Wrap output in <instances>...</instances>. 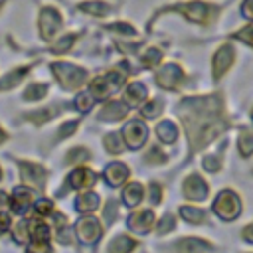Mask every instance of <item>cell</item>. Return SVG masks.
<instances>
[{"mask_svg":"<svg viewBox=\"0 0 253 253\" xmlns=\"http://www.w3.org/2000/svg\"><path fill=\"white\" fill-rule=\"evenodd\" d=\"M53 73L57 75L59 83L65 87V89H77L79 85L85 83L87 79V71L77 67V65H71V63H63V61H57L51 65Z\"/></svg>","mask_w":253,"mask_h":253,"instance_id":"obj_1","label":"cell"},{"mask_svg":"<svg viewBox=\"0 0 253 253\" xmlns=\"http://www.w3.org/2000/svg\"><path fill=\"white\" fill-rule=\"evenodd\" d=\"M125 83V73L121 71H111L103 77H97L93 83H91V93H93V99H105L109 97L111 93H115L121 85Z\"/></svg>","mask_w":253,"mask_h":253,"instance_id":"obj_2","label":"cell"},{"mask_svg":"<svg viewBox=\"0 0 253 253\" xmlns=\"http://www.w3.org/2000/svg\"><path fill=\"white\" fill-rule=\"evenodd\" d=\"M213 210H215V213H217L221 219L231 221V219H235V217L239 215V211H241V202H239V198H237L233 192L225 190V192H221V194L215 198Z\"/></svg>","mask_w":253,"mask_h":253,"instance_id":"obj_3","label":"cell"},{"mask_svg":"<svg viewBox=\"0 0 253 253\" xmlns=\"http://www.w3.org/2000/svg\"><path fill=\"white\" fill-rule=\"evenodd\" d=\"M40 34H42V38L43 40H51L57 32H59V28H61V18H59V14H57V10H53V8H43L42 12H40Z\"/></svg>","mask_w":253,"mask_h":253,"instance_id":"obj_4","label":"cell"},{"mask_svg":"<svg viewBox=\"0 0 253 253\" xmlns=\"http://www.w3.org/2000/svg\"><path fill=\"white\" fill-rule=\"evenodd\" d=\"M75 231H77V237L83 243H95L101 237V233H103V229H101V225H99V221L95 217L79 219L77 225H75Z\"/></svg>","mask_w":253,"mask_h":253,"instance_id":"obj_5","label":"cell"},{"mask_svg":"<svg viewBox=\"0 0 253 253\" xmlns=\"http://www.w3.org/2000/svg\"><path fill=\"white\" fill-rule=\"evenodd\" d=\"M146 134H148V130H146L144 123H140V121H130V123L125 125V128H123L125 144L130 146V148H138V146L146 140Z\"/></svg>","mask_w":253,"mask_h":253,"instance_id":"obj_6","label":"cell"},{"mask_svg":"<svg viewBox=\"0 0 253 253\" xmlns=\"http://www.w3.org/2000/svg\"><path fill=\"white\" fill-rule=\"evenodd\" d=\"M184 73L176 63H166L164 67H160V71L156 73V83L164 89H174L180 81H182Z\"/></svg>","mask_w":253,"mask_h":253,"instance_id":"obj_7","label":"cell"},{"mask_svg":"<svg viewBox=\"0 0 253 253\" xmlns=\"http://www.w3.org/2000/svg\"><path fill=\"white\" fill-rule=\"evenodd\" d=\"M20 170H22V180L30 186H36V188H42L43 186V180H45V170L38 164H32V162H22L20 164Z\"/></svg>","mask_w":253,"mask_h":253,"instance_id":"obj_8","label":"cell"},{"mask_svg":"<svg viewBox=\"0 0 253 253\" xmlns=\"http://www.w3.org/2000/svg\"><path fill=\"white\" fill-rule=\"evenodd\" d=\"M154 225V213L150 210H142V211H136L128 217V227L134 231V233H146L150 227Z\"/></svg>","mask_w":253,"mask_h":253,"instance_id":"obj_9","label":"cell"},{"mask_svg":"<svg viewBox=\"0 0 253 253\" xmlns=\"http://www.w3.org/2000/svg\"><path fill=\"white\" fill-rule=\"evenodd\" d=\"M184 194H186L190 200H204V198L208 196V186H206V182H204L200 176L192 174V176L186 178V182H184Z\"/></svg>","mask_w":253,"mask_h":253,"instance_id":"obj_10","label":"cell"},{"mask_svg":"<svg viewBox=\"0 0 253 253\" xmlns=\"http://www.w3.org/2000/svg\"><path fill=\"white\" fill-rule=\"evenodd\" d=\"M231 63H233V49H231V45H223L213 57V77L215 79L221 77Z\"/></svg>","mask_w":253,"mask_h":253,"instance_id":"obj_11","label":"cell"},{"mask_svg":"<svg viewBox=\"0 0 253 253\" xmlns=\"http://www.w3.org/2000/svg\"><path fill=\"white\" fill-rule=\"evenodd\" d=\"M95 174L87 168H77L75 172H71L69 176V186L75 188V190H85V188H91L95 184Z\"/></svg>","mask_w":253,"mask_h":253,"instance_id":"obj_12","label":"cell"},{"mask_svg":"<svg viewBox=\"0 0 253 253\" xmlns=\"http://www.w3.org/2000/svg\"><path fill=\"white\" fill-rule=\"evenodd\" d=\"M128 176V168L123 162H111L105 170V178L111 186H121Z\"/></svg>","mask_w":253,"mask_h":253,"instance_id":"obj_13","label":"cell"},{"mask_svg":"<svg viewBox=\"0 0 253 253\" xmlns=\"http://www.w3.org/2000/svg\"><path fill=\"white\" fill-rule=\"evenodd\" d=\"M10 202H12V210L16 213H26L30 204H32V192L26 190V188H16Z\"/></svg>","mask_w":253,"mask_h":253,"instance_id":"obj_14","label":"cell"},{"mask_svg":"<svg viewBox=\"0 0 253 253\" xmlns=\"http://www.w3.org/2000/svg\"><path fill=\"white\" fill-rule=\"evenodd\" d=\"M210 249V243L208 241H202L198 237H184L176 243V251L178 253H202Z\"/></svg>","mask_w":253,"mask_h":253,"instance_id":"obj_15","label":"cell"},{"mask_svg":"<svg viewBox=\"0 0 253 253\" xmlns=\"http://www.w3.org/2000/svg\"><path fill=\"white\" fill-rule=\"evenodd\" d=\"M176 12H184L186 18L194 20V22H206V14H208V6H204L202 2H192V4H184V6H176Z\"/></svg>","mask_w":253,"mask_h":253,"instance_id":"obj_16","label":"cell"},{"mask_svg":"<svg viewBox=\"0 0 253 253\" xmlns=\"http://www.w3.org/2000/svg\"><path fill=\"white\" fill-rule=\"evenodd\" d=\"M126 113H128V105L119 103V101H111L109 105L103 107V111L99 113V119H103V121H117V119H123Z\"/></svg>","mask_w":253,"mask_h":253,"instance_id":"obj_17","label":"cell"},{"mask_svg":"<svg viewBox=\"0 0 253 253\" xmlns=\"http://www.w3.org/2000/svg\"><path fill=\"white\" fill-rule=\"evenodd\" d=\"M144 99H146V87H144L142 83H130V85L126 87V93H125V103H126V105L136 107V105H140Z\"/></svg>","mask_w":253,"mask_h":253,"instance_id":"obj_18","label":"cell"},{"mask_svg":"<svg viewBox=\"0 0 253 253\" xmlns=\"http://www.w3.org/2000/svg\"><path fill=\"white\" fill-rule=\"evenodd\" d=\"M136 247V241L126 237V235H117L109 243V253H130Z\"/></svg>","mask_w":253,"mask_h":253,"instance_id":"obj_19","label":"cell"},{"mask_svg":"<svg viewBox=\"0 0 253 253\" xmlns=\"http://www.w3.org/2000/svg\"><path fill=\"white\" fill-rule=\"evenodd\" d=\"M142 196H144V188L140 184H136V182L128 184L125 188V192H123V200H125L126 206H138L140 200H142Z\"/></svg>","mask_w":253,"mask_h":253,"instance_id":"obj_20","label":"cell"},{"mask_svg":"<svg viewBox=\"0 0 253 253\" xmlns=\"http://www.w3.org/2000/svg\"><path fill=\"white\" fill-rule=\"evenodd\" d=\"M97 206H99V196L95 192H83L75 200V208L79 211H93V210H97Z\"/></svg>","mask_w":253,"mask_h":253,"instance_id":"obj_21","label":"cell"},{"mask_svg":"<svg viewBox=\"0 0 253 253\" xmlns=\"http://www.w3.org/2000/svg\"><path fill=\"white\" fill-rule=\"evenodd\" d=\"M26 73H28V69H26V67H20V69H14L12 73L4 75V77L0 79V91H4V89H12L14 85H18V83L24 79Z\"/></svg>","mask_w":253,"mask_h":253,"instance_id":"obj_22","label":"cell"},{"mask_svg":"<svg viewBox=\"0 0 253 253\" xmlns=\"http://www.w3.org/2000/svg\"><path fill=\"white\" fill-rule=\"evenodd\" d=\"M156 134H158V138L162 142H174L176 136H178V130H176V126L170 121H164V123H160L156 126Z\"/></svg>","mask_w":253,"mask_h":253,"instance_id":"obj_23","label":"cell"},{"mask_svg":"<svg viewBox=\"0 0 253 253\" xmlns=\"http://www.w3.org/2000/svg\"><path fill=\"white\" fill-rule=\"evenodd\" d=\"M79 8H81L83 12H87V14H91V16H105V14L109 12V6H107L105 2H99V0L83 2Z\"/></svg>","mask_w":253,"mask_h":253,"instance_id":"obj_24","label":"cell"},{"mask_svg":"<svg viewBox=\"0 0 253 253\" xmlns=\"http://www.w3.org/2000/svg\"><path fill=\"white\" fill-rule=\"evenodd\" d=\"M180 213H182V217H186L188 221H192V223H202L204 219H206V211L204 210H200V208H188V206H184L182 210H180Z\"/></svg>","mask_w":253,"mask_h":253,"instance_id":"obj_25","label":"cell"},{"mask_svg":"<svg viewBox=\"0 0 253 253\" xmlns=\"http://www.w3.org/2000/svg\"><path fill=\"white\" fill-rule=\"evenodd\" d=\"M237 146H239V152H241V156H249V154L253 152V132H249V130H243V132H241V136H239V142H237Z\"/></svg>","mask_w":253,"mask_h":253,"instance_id":"obj_26","label":"cell"},{"mask_svg":"<svg viewBox=\"0 0 253 253\" xmlns=\"http://www.w3.org/2000/svg\"><path fill=\"white\" fill-rule=\"evenodd\" d=\"M105 146H107V150L109 152H113V154H119V152H123L125 150V142L121 140V136L119 134H107L105 136Z\"/></svg>","mask_w":253,"mask_h":253,"instance_id":"obj_27","label":"cell"},{"mask_svg":"<svg viewBox=\"0 0 253 253\" xmlns=\"http://www.w3.org/2000/svg\"><path fill=\"white\" fill-rule=\"evenodd\" d=\"M45 93H47V87H45V85L34 83V85H30V87L26 89V93H24V99H28V101H36V99H42Z\"/></svg>","mask_w":253,"mask_h":253,"instance_id":"obj_28","label":"cell"},{"mask_svg":"<svg viewBox=\"0 0 253 253\" xmlns=\"http://www.w3.org/2000/svg\"><path fill=\"white\" fill-rule=\"evenodd\" d=\"M158 61H160V51H158L156 47H150V49L144 51V55H142V63H144L146 67H152V65H156Z\"/></svg>","mask_w":253,"mask_h":253,"instance_id":"obj_29","label":"cell"},{"mask_svg":"<svg viewBox=\"0 0 253 253\" xmlns=\"http://www.w3.org/2000/svg\"><path fill=\"white\" fill-rule=\"evenodd\" d=\"M93 95H89V93H81V95H77V99H75V105H77V109L79 111H89L91 109V105H93Z\"/></svg>","mask_w":253,"mask_h":253,"instance_id":"obj_30","label":"cell"},{"mask_svg":"<svg viewBox=\"0 0 253 253\" xmlns=\"http://www.w3.org/2000/svg\"><path fill=\"white\" fill-rule=\"evenodd\" d=\"M73 40H75V36H65V38H61L57 43H53L51 51H55V53H63V51H67V49L71 47Z\"/></svg>","mask_w":253,"mask_h":253,"instance_id":"obj_31","label":"cell"},{"mask_svg":"<svg viewBox=\"0 0 253 253\" xmlns=\"http://www.w3.org/2000/svg\"><path fill=\"white\" fill-rule=\"evenodd\" d=\"M87 158H89V150L87 148H73L67 154V162H81V160H87Z\"/></svg>","mask_w":253,"mask_h":253,"instance_id":"obj_32","label":"cell"},{"mask_svg":"<svg viewBox=\"0 0 253 253\" xmlns=\"http://www.w3.org/2000/svg\"><path fill=\"white\" fill-rule=\"evenodd\" d=\"M160 107H162V103L158 101V99H154V101H150L140 113L144 115V117H148V119H152V117H156L158 113H160Z\"/></svg>","mask_w":253,"mask_h":253,"instance_id":"obj_33","label":"cell"},{"mask_svg":"<svg viewBox=\"0 0 253 253\" xmlns=\"http://www.w3.org/2000/svg\"><path fill=\"white\" fill-rule=\"evenodd\" d=\"M49 117H53V109H43V113H36V115H28L26 119L34 121L36 125H42L43 121H47Z\"/></svg>","mask_w":253,"mask_h":253,"instance_id":"obj_34","label":"cell"},{"mask_svg":"<svg viewBox=\"0 0 253 253\" xmlns=\"http://www.w3.org/2000/svg\"><path fill=\"white\" fill-rule=\"evenodd\" d=\"M51 210H53V206L49 200H38L36 202V211L40 215H47V213H51Z\"/></svg>","mask_w":253,"mask_h":253,"instance_id":"obj_35","label":"cell"},{"mask_svg":"<svg viewBox=\"0 0 253 253\" xmlns=\"http://www.w3.org/2000/svg\"><path fill=\"white\" fill-rule=\"evenodd\" d=\"M174 217L172 215H166V217H162V221L158 223V233L162 235V233H166V231H170V229H174Z\"/></svg>","mask_w":253,"mask_h":253,"instance_id":"obj_36","label":"cell"},{"mask_svg":"<svg viewBox=\"0 0 253 253\" xmlns=\"http://www.w3.org/2000/svg\"><path fill=\"white\" fill-rule=\"evenodd\" d=\"M233 38H237V40H243V42H247L249 45H253V26H249V28H245V30L237 32Z\"/></svg>","mask_w":253,"mask_h":253,"instance_id":"obj_37","label":"cell"},{"mask_svg":"<svg viewBox=\"0 0 253 253\" xmlns=\"http://www.w3.org/2000/svg\"><path fill=\"white\" fill-rule=\"evenodd\" d=\"M115 217H117V204H115V202H109L107 208H105V219H107L109 223H113Z\"/></svg>","mask_w":253,"mask_h":253,"instance_id":"obj_38","label":"cell"},{"mask_svg":"<svg viewBox=\"0 0 253 253\" xmlns=\"http://www.w3.org/2000/svg\"><path fill=\"white\" fill-rule=\"evenodd\" d=\"M204 168L208 172H215L219 168V160L215 156H208V158H204Z\"/></svg>","mask_w":253,"mask_h":253,"instance_id":"obj_39","label":"cell"},{"mask_svg":"<svg viewBox=\"0 0 253 253\" xmlns=\"http://www.w3.org/2000/svg\"><path fill=\"white\" fill-rule=\"evenodd\" d=\"M109 30H119L121 34H128V36L134 34V28L128 24H113V26H109Z\"/></svg>","mask_w":253,"mask_h":253,"instance_id":"obj_40","label":"cell"},{"mask_svg":"<svg viewBox=\"0 0 253 253\" xmlns=\"http://www.w3.org/2000/svg\"><path fill=\"white\" fill-rule=\"evenodd\" d=\"M75 126H77V123H75V121L61 125V128H59V136H61V138H63V136H69V134L75 130Z\"/></svg>","mask_w":253,"mask_h":253,"instance_id":"obj_41","label":"cell"},{"mask_svg":"<svg viewBox=\"0 0 253 253\" xmlns=\"http://www.w3.org/2000/svg\"><path fill=\"white\" fill-rule=\"evenodd\" d=\"M57 239H59L61 243H71V229H69V227L59 229V231H57Z\"/></svg>","mask_w":253,"mask_h":253,"instance_id":"obj_42","label":"cell"},{"mask_svg":"<svg viewBox=\"0 0 253 253\" xmlns=\"http://www.w3.org/2000/svg\"><path fill=\"white\" fill-rule=\"evenodd\" d=\"M8 227H10V215L0 210V233H4Z\"/></svg>","mask_w":253,"mask_h":253,"instance_id":"obj_43","label":"cell"},{"mask_svg":"<svg viewBox=\"0 0 253 253\" xmlns=\"http://www.w3.org/2000/svg\"><path fill=\"white\" fill-rule=\"evenodd\" d=\"M241 14L247 18H253V0H245L241 6Z\"/></svg>","mask_w":253,"mask_h":253,"instance_id":"obj_44","label":"cell"},{"mask_svg":"<svg viewBox=\"0 0 253 253\" xmlns=\"http://www.w3.org/2000/svg\"><path fill=\"white\" fill-rule=\"evenodd\" d=\"M146 158H148L150 162H158V160H162V154H160V152H158V148L154 146V148L148 152V156H146Z\"/></svg>","mask_w":253,"mask_h":253,"instance_id":"obj_45","label":"cell"},{"mask_svg":"<svg viewBox=\"0 0 253 253\" xmlns=\"http://www.w3.org/2000/svg\"><path fill=\"white\" fill-rule=\"evenodd\" d=\"M241 235H243L247 241H251V243H253V223H249V225L243 229V233H241Z\"/></svg>","mask_w":253,"mask_h":253,"instance_id":"obj_46","label":"cell"},{"mask_svg":"<svg viewBox=\"0 0 253 253\" xmlns=\"http://www.w3.org/2000/svg\"><path fill=\"white\" fill-rule=\"evenodd\" d=\"M150 190H152V198H150V202L156 204V200H160V188H156V184H152Z\"/></svg>","mask_w":253,"mask_h":253,"instance_id":"obj_47","label":"cell"},{"mask_svg":"<svg viewBox=\"0 0 253 253\" xmlns=\"http://www.w3.org/2000/svg\"><path fill=\"white\" fill-rule=\"evenodd\" d=\"M4 140H6V132L0 128V142H4Z\"/></svg>","mask_w":253,"mask_h":253,"instance_id":"obj_48","label":"cell"},{"mask_svg":"<svg viewBox=\"0 0 253 253\" xmlns=\"http://www.w3.org/2000/svg\"><path fill=\"white\" fill-rule=\"evenodd\" d=\"M0 178H2V170H0Z\"/></svg>","mask_w":253,"mask_h":253,"instance_id":"obj_49","label":"cell"},{"mask_svg":"<svg viewBox=\"0 0 253 253\" xmlns=\"http://www.w3.org/2000/svg\"><path fill=\"white\" fill-rule=\"evenodd\" d=\"M0 8H2V2H0Z\"/></svg>","mask_w":253,"mask_h":253,"instance_id":"obj_50","label":"cell"}]
</instances>
